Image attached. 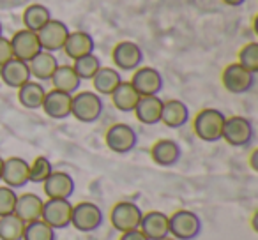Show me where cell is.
Segmentation results:
<instances>
[{
  "instance_id": "cell-1",
  "label": "cell",
  "mask_w": 258,
  "mask_h": 240,
  "mask_svg": "<svg viewBox=\"0 0 258 240\" xmlns=\"http://www.w3.org/2000/svg\"><path fill=\"white\" fill-rule=\"evenodd\" d=\"M225 120L226 117L223 115V111L216 110V108H205L195 118V133L202 141H207V143L219 141L223 136Z\"/></svg>"
},
{
  "instance_id": "cell-2",
  "label": "cell",
  "mask_w": 258,
  "mask_h": 240,
  "mask_svg": "<svg viewBox=\"0 0 258 240\" xmlns=\"http://www.w3.org/2000/svg\"><path fill=\"white\" fill-rule=\"evenodd\" d=\"M104 104L99 94L96 92H80L73 96L71 101V115L83 124H92L99 120L103 115Z\"/></svg>"
},
{
  "instance_id": "cell-3",
  "label": "cell",
  "mask_w": 258,
  "mask_h": 240,
  "mask_svg": "<svg viewBox=\"0 0 258 240\" xmlns=\"http://www.w3.org/2000/svg\"><path fill=\"white\" fill-rule=\"evenodd\" d=\"M170 236L177 240H195L202 233V221L191 210H177L168 217Z\"/></svg>"
},
{
  "instance_id": "cell-4",
  "label": "cell",
  "mask_w": 258,
  "mask_h": 240,
  "mask_svg": "<svg viewBox=\"0 0 258 240\" xmlns=\"http://www.w3.org/2000/svg\"><path fill=\"white\" fill-rule=\"evenodd\" d=\"M144 217V212L133 201H118L113 208H111L110 221L117 231L125 233L131 229L140 228V221Z\"/></svg>"
},
{
  "instance_id": "cell-5",
  "label": "cell",
  "mask_w": 258,
  "mask_h": 240,
  "mask_svg": "<svg viewBox=\"0 0 258 240\" xmlns=\"http://www.w3.org/2000/svg\"><path fill=\"white\" fill-rule=\"evenodd\" d=\"M253 136V124L246 117L235 115V117H230L225 120L221 140H225L228 145H232V147H246V145L251 143Z\"/></svg>"
},
{
  "instance_id": "cell-6",
  "label": "cell",
  "mask_w": 258,
  "mask_h": 240,
  "mask_svg": "<svg viewBox=\"0 0 258 240\" xmlns=\"http://www.w3.org/2000/svg\"><path fill=\"white\" fill-rule=\"evenodd\" d=\"M104 221L103 210L96 203L90 201H82L78 205H73L71 214V226H75L78 231L90 233L96 231Z\"/></svg>"
},
{
  "instance_id": "cell-7",
  "label": "cell",
  "mask_w": 258,
  "mask_h": 240,
  "mask_svg": "<svg viewBox=\"0 0 258 240\" xmlns=\"http://www.w3.org/2000/svg\"><path fill=\"white\" fill-rule=\"evenodd\" d=\"M71 214L73 205L69 200H51V198H48L43 205L41 219L57 231V229H64L71 226Z\"/></svg>"
},
{
  "instance_id": "cell-8",
  "label": "cell",
  "mask_w": 258,
  "mask_h": 240,
  "mask_svg": "<svg viewBox=\"0 0 258 240\" xmlns=\"http://www.w3.org/2000/svg\"><path fill=\"white\" fill-rule=\"evenodd\" d=\"M106 145L111 152L115 154H127L137 147V131L129 124H113L110 129L106 131Z\"/></svg>"
},
{
  "instance_id": "cell-9",
  "label": "cell",
  "mask_w": 258,
  "mask_h": 240,
  "mask_svg": "<svg viewBox=\"0 0 258 240\" xmlns=\"http://www.w3.org/2000/svg\"><path fill=\"white\" fill-rule=\"evenodd\" d=\"M221 82L230 94H246L253 89L254 74L244 69L240 64H230L223 71Z\"/></svg>"
},
{
  "instance_id": "cell-10",
  "label": "cell",
  "mask_w": 258,
  "mask_h": 240,
  "mask_svg": "<svg viewBox=\"0 0 258 240\" xmlns=\"http://www.w3.org/2000/svg\"><path fill=\"white\" fill-rule=\"evenodd\" d=\"M37 39L41 43V48L44 51H50V53H55V51H60L66 44V39L69 36V29L66 23L58 22V20H50L46 25L41 30H37Z\"/></svg>"
},
{
  "instance_id": "cell-11",
  "label": "cell",
  "mask_w": 258,
  "mask_h": 240,
  "mask_svg": "<svg viewBox=\"0 0 258 240\" xmlns=\"http://www.w3.org/2000/svg\"><path fill=\"white\" fill-rule=\"evenodd\" d=\"M11 41V48H13V57L18 58V60H23L29 64L37 53L43 51L41 48V43L37 39V34L32 32V30H18V32L13 36Z\"/></svg>"
},
{
  "instance_id": "cell-12",
  "label": "cell",
  "mask_w": 258,
  "mask_h": 240,
  "mask_svg": "<svg viewBox=\"0 0 258 240\" xmlns=\"http://www.w3.org/2000/svg\"><path fill=\"white\" fill-rule=\"evenodd\" d=\"M111 58H113L115 65L122 71H135L140 67L142 60H144V51L137 43L122 41L113 48Z\"/></svg>"
},
{
  "instance_id": "cell-13",
  "label": "cell",
  "mask_w": 258,
  "mask_h": 240,
  "mask_svg": "<svg viewBox=\"0 0 258 240\" xmlns=\"http://www.w3.org/2000/svg\"><path fill=\"white\" fill-rule=\"evenodd\" d=\"M131 85L140 96H158L163 89V76L154 67L135 69Z\"/></svg>"
},
{
  "instance_id": "cell-14",
  "label": "cell",
  "mask_w": 258,
  "mask_h": 240,
  "mask_svg": "<svg viewBox=\"0 0 258 240\" xmlns=\"http://www.w3.org/2000/svg\"><path fill=\"white\" fill-rule=\"evenodd\" d=\"M29 168L30 165L23 157H9L4 159L2 168V179L4 184L11 189H20L29 184Z\"/></svg>"
},
{
  "instance_id": "cell-15",
  "label": "cell",
  "mask_w": 258,
  "mask_h": 240,
  "mask_svg": "<svg viewBox=\"0 0 258 240\" xmlns=\"http://www.w3.org/2000/svg\"><path fill=\"white\" fill-rule=\"evenodd\" d=\"M44 193L51 200H69L75 194V179L66 172H51L43 182Z\"/></svg>"
},
{
  "instance_id": "cell-16",
  "label": "cell",
  "mask_w": 258,
  "mask_h": 240,
  "mask_svg": "<svg viewBox=\"0 0 258 240\" xmlns=\"http://www.w3.org/2000/svg\"><path fill=\"white\" fill-rule=\"evenodd\" d=\"M71 94H66L53 89L50 92H46L41 108H43L48 117L55 118V120H64V118H68L71 115Z\"/></svg>"
},
{
  "instance_id": "cell-17",
  "label": "cell",
  "mask_w": 258,
  "mask_h": 240,
  "mask_svg": "<svg viewBox=\"0 0 258 240\" xmlns=\"http://www.w3.org/2000/svg\"><path fill=\"white\" fill-rule=\"evenodd\" d=\"M140 229L149 240H163L170 235L168 231V215L163 212L152 210L144 214L140 221Z\"/></svg>"
},
{
  "instance_id": "cell-18",
  "label": "cell",
  "mask_w": 258,
  "mask_h": 240,
  "mask_svg": "<svg viewBox=\"0 0 258 240\" xmlns=\"http://www.w3.org/2000/svg\"><path fill=\"white\" fill-rule=\"evenodd\" d=\"M0 78L11 89H20L27 82H30L32 76H30V69L27 62L18 60V58H11L4 65H0Z\"/></svg>"
},
{
  "instance_id": "cell-19",
  "label": "cell",
  "mask_w": 258,
  "mask_h": 240,
  "mask_svg": "<svg viewBox=\"0 0 258 240\" xmlns=\"http://www.w3.org/2000/svg\"><path fill=\"white\" fill-rule=\"evenodd\" d=\"M189 120V108L179 99L163 101L161 122L170 129H179Z\"/></svg>"
},
{
  "instance_id": "cell-20",
  "label": "cell",
  "mask_w": 258,
  "mask_h": 240,
  "mask_svg": "<svg viewBox=\"0 0 258 240\" xmlns=\"http://www.w3.org/2000/svg\"><path fill=\"white\" fill-rule=\"evenodd\" d=\"M163 101L158 96H142L135 108V115L145 126H154L161 122Z\"/></svg>"
},
{
  "instance_id": "cell-21",
  "label": "cell",
  "mask_w": 258,
  "mask_h": 240,
  "mask_svg": "<svg viewBox=\"0 0 258 240\" xmlns=\"http://www.w3.org/2000/svg\"><path fill=\"white\" fill-rule=\"evenodd\" d=\"M43 205H44V200L41 196H37V194H34V193H25V194H22V196H18V200H16L15 214L27 224V222L41 219Z\"/></svg>"
},
{
  "instance_id": "cell-22",
  "label": "cell",
  "mask_w": 258,
  "mask_h": 240,
  "mask_svg": "<svg viewBox=\"0 0 258 240\" xmlns=\"http://www.w3.org/2000/svg\"><path fill=\"white\" fill-rule=\"evenodd\" d=\"M151 155H152V161L159 166H173L179 163L180 155H182V150H180L179 143L173 140H159L152 145L151 148Z\"/></svg>"
},
{
  "instance_id": "cell-23",
  "label": "cell",
  "mask_w": 258,
  "mask_h": 240,
  "mask_svg": "<svg viewBox=\"0 0 258 240\" xmlns=\"http://www.w3.org/2000/svg\"><path fill=\"white\" fill-rule=\"evenodd\" d=\"M94 39L89 36L87 32H82V30H76V32H69L68 39H66V44L62 50L66 51L69 58L76 60L80 57H85L89 53H94Z\"/></svg>"
},
{
  "instance_id": "cell-24",
  "label": "cell",
  "mask_w": 258,
  "mask_h": 240,
  "mask_svg": "<svg viewBox=\"0 0 258 240\" xmlns=\"http://www.w3.org/2000/svg\"><path fill=\"white\" fill-rule=\"evenodd\" d=\"M58 67V60L53 53L50 51H41L37 53L32 60L29 62V69H30V76H34L39 82H48L51 79L53 72L57 71Z\"/></svg>"
},
{
  "instance_id": "cell-25",
  "label": "cell",
  "mask_w": 258,
  "mask_h": 240,
  "mask_svg": "<svg viewBox=\"0 0 258 240\" xmlns=\"http://www.w3.org/2000/svg\"><path fill=\"white\" fill-rule=\"evenodd\" d=\"M140 94L135 90V87L131 85V82H120V85L111 92V101H113V106L117 110L129 113V111H135L138 101H140Z\"/></svg>"
},
{
  "instance_id": "cell-26",
  "label": "cell",
  "mask_w": 258,
  "mask_h": 240,
  "mask_svg": "<svg viewBox=\"0 0 258 240\" xmlns=\"http://www.w3.org/2000/svg\"><path fill=\"white\" fill-rule=\"evenodd\" d=\"M51 83H53L55 90H60L66 94H75L80 89L82 79L78 78V74L75 72L73 65H58L57 71L51 76Z\"/></svg>"
},
{
  "instance_id": "cell-27",
  "label": "cell",
  "mask_w": 258,
  "mask_h": 240,
  "mask_svg": "<svg viewBox=\"0 0 258 240\" xmlns=\"http://www.w3.org/2000/svg\"><path fill=\"white\" fill-rule=\"evenodd\" d=\"M44 96H46L44 87L39 82H32V79L18 89L20 103H22V106L29 108V110H37V108L43 106Z\"/></svg>"
},
{
  "instance_id": "cell-28",
  "label": "cell",
  "mask_w": 258,
  "mask_h": 240,
  "mask_svg": "<svg viewBox=\"0 0 258 240\" xmlns=\"http://www.w3.org/2000/svg\"><path fill=\"white\" fill-rule=\"evenodd\" d=\"M120 72H117V69L113 67H101L92 78L94 89L99 96H111V92L120 85Z\"/></svg>"
},
{
  "instance_id": "cell-29",
  "label": "cell",
  "mask_w": 258,
  "mask_h": 240,
  "mask_svg": "<svg viewBox=\"0 0 258 240\" xmlns=\"http://www.w3.org/2000/svg\"><path fill=\"white\" fill-rule=\"evenodd\" d=\"M51 20V15L44 6L41 4H32L25 9L23 13V23H25L27 30H32V32H37L41 30L48 22Z\"/></svg>"
},
{
  "instance_id": "cell-30",
  "label": "cell",
  "mask_w": 258,
  "mask_h": 240,
  "mask_svg": "<svg viewBox=\"0 0 258 240\" xmlns=\"http://www.w3.org/2000/svg\"><path fill=\"white\" fill-rule=\"evenodd\" d=\"M25 231V222L16 214L0 217V238L2 240H22Z\"/></svg>"
},
{
  "instance_id": "cell-31",
  "label": "cell",
  "mask_w": 258,
  "mask_h": 240,
  "mask_svg": "<svg viewBox=\"0 0 258 240\" xmlns=\"http://www.w3.org/2000/svg\"><path fill=\"white\" fill-rule=\"evenodd\" d=\"M22 240H57V233L43 219L27 222Z\"/></svg>"
},
{
  "instance_id": "cell-32",
  "label": "cell",
  "mask_w": 258,
  "mask_h": 240,
  "mask_svg": "<svg viewBox=\"0 0 258 240\" xmlns=\"http://www.w3.org/2000/svg\"><path fill=\"white\" fill-rule=\"evenodd\" d=\"M101 67H103V65H101V60L94 53H89V55H85V57L76 58L75 65H73V69H75V72L78 74L80 79H92Z\"/></svg>"
},
{
  "instance_id": "cell-33",
  "label": "cell",
  "mask_w": 258,
  "mask_h": 240,
  "mask_svg": "<svg viewBox=\"0 0 258 240\" xmlns=\"http://www.w3.org/2000/svg\"><path fill=\"white\" fill-rule=\"evenodd\" d=\"M51 172H53V166H51L50 159L44 157V155H39L29 168V182L43 184L51 175Z\"/></svg>"
},
{
  "instance_id": "cell-34",
  "label": "cell",
  "mask_w": 258,
  "mask_h": 240,
  "mask_svg": "<svg viewBox=\"0 0 258 240\" xmlns=\"http://www.w3.org/2000/svg\"><path fill=\"white\" fill-rule=\"evenodd\" d=\"M249 72H258V43H249L239 51V62Z\"/></svg>"
},
{
  "instance_id": "cell-35",
  "label": "cell",
  "mask_w": 258,
  "mask_h": 240,
  "mask_svg": "<svg viewBox=\"0 0 258 240\" xmlns=\"http://www.w3.org/2000/svg\"><path fill=\"white\" fill-rule=\"evenodd\" d=\"M16 200H18V194L15 193V189L8 186L0 187V217L15 214Z\"/></svg>"
},
{
  "instance_id": "cell-36",
  "label": "cell",
  "mask_w": 258,
  "mask_h": 240,
  "mask_svg": "<svg viewBox=\"0 0 258 240\" xmlns=\"http://www.w3.org/2000/svg\"><path fill=\"white\" fill-rule=\"evenodd\" d=\"M13 57V48H11V41L6 39L4 36H0V65H4L6 62H9Z\"/></svg>"
},
{
  "instance_id": "cell-37",
  "label": "cell",
  "mask_w": 258,
  "mask_h": 240,
  "mask_svg": "<svg viewBox=\"0 0 258 240\" xmlns=\"http://www.w3.org/2000/svg\"><path fill=\"white\" fill-rule=\"evenodd\" d=\"M120 240H149L140 229H131V231H125L122 233Z\"/></svg>"
},
{
  "instance_id": "cell-38",
  "label": "cell",
  "mask_w": 258,
  "mask_h": 240,
  "mask_svg": "<svg viewBox=\"0 0 258 240\" xmlns=\"http://www.w3.org/2000/svg\"><path fill=\"white\" fill-rule=\"evenodd\" d=\"M226 6H232V8H239V6H242L246 0H223Z\"/></svg>"
},
{
  "instance_id": "cell-39",
  "label": "cell",
  "mask_w": 258,
  "mask_h": 240,
  "mask_svg": "<svg viewBox=\"0 0 258 240\" xmlns=\"http://www.w3.org/2000/svg\"><path fill=\"white\" fill-rule=\"evenodd\" d=\"M256 157H258V150H254L253 154H251V168L256 172L258 170V165H256Z\"/></svg>"
},
{
  "instance_id": "cell-40",
  "label": "cell",
  "mask_w": 258,
  "mask_h": 240,
  "mask_svg": "<svg viewBox=\"0 0 258 240\" xmlns=\"http://www.w3.org/2000/svg\"><path fill=\"white\" fill-rule=\"evenodd\" d=\"M2 168H4V159L0 157V179H2Z\"/></svg>"
},
{
  "instance_id": "cell-41",
  "label": "cell",
  "mask_w": 258,
  "mask_h": 240,
  "mask_svg": "<svg viewBox=\"0 0 258 240\" xmlns=\"http://www.w3.org/2000/svg\"><path fill=\"white\" fill-rule=\"evenodd\" d=\"M163 240H177V238H173V236H170V235H168L166 238H163Z\"/></svg>"
},
{
  "instance_id": "cell-42",
  "label": "cell",
  "mask_w": 258,
  "mask_h": 240,
  "mask_svg": "<svg viewBox=\"0 0 258 240\" xmlns=\"http://www.w3.org/2000/svg\"><path fill=\"white\" fill-rule=\"evenodd\" d=\"M2 30L4 29H2V22H0V36H2Z\"/></svg>"
}]
</instances>
